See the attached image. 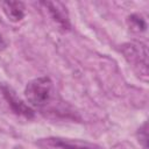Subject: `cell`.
<instances>
[{"label":"cell","mask_w":149,"mask_h":149,"mask_svg":"<svg viewBox=\"0 0 149 149\" xmlns=\"http://www.w3.org/2000/svg\"><path fill=\"white\" fill-rule=\"evenodd\" d=\"M128 22H129V27L132 28V30H135V31H143L147 27L146 24V21L140 16V15H130L128 17Z\"/></svg>","instance_id":"7"},{"label":"cell","mask_w":149,"mask_h":149,"mask_svg":"<svg viewBox=\"0 0 149 149\" xmlns=\"http://www.w3.org/2000/svg\"><path fill=\"white\" fill-rule=\"evenodd\" d=\"M36 143L43 149H100L99 146L91 142L58 136L40 139Z\"/></svg>","instance_id":"3"},{"label":"cell","mask_w":149,"mask_h":149,"mask_svg":"<svg viewBox=\"0 0 149 149\" xmlns=\"http://www.w3.org/2000/svg\"><path fill=\"white\" fill-rule=\"evenodd\" d=\"M24 95L30 106L35 108L47 107L54 97V84L49 77H38L30 80L26 88Z\"/></svg>","instance_id":"1"},{"label":"cell","mask_w":149,"mask_h":149,"mask_svg":"<svg viewBox=\"0 0 149 149\" xmlns=\"http://www.w3.org/2000/svg\"><path fill=\"white\" fill-rule=\"evenodd\" d=\"M122 52L128 63L142 76H148V52L143 43H128L123 45Z\"/></svg>","instance_id":"2"},{"label":"cell","mask_w":149,"mask_h":149,"mask_svg":"<svg viewBox=\"0 0 149 149\" xmlns=\"http://www.w3.org/2000/svg\"><path fill=\"white\" fill-rule=\"evenodd\" d=\"M0 93L15 114L28 118V119H31L34 116V111L28 105H26L9 86L0 85Z\"/></svg>","instance_id":"4"},{"label":"cell","mask_w":149,"mask_h":149,"mask_svg":"<svg viewBox=\"0 0 149 149\" xmlns=\"http://www.w3.org/2000/svg\"><path fill=\"white\" fill-rule=\"evenodd\" d=\"M6 45V42L3 41V37L1 36V34H0V47H5Z\"/></svg>","instance_id":"8"},{"label":"cell","mask_w":149,"mask_h":149,"mask_svg":"<svg viewBox=\"0 0 149 149\" xmlns=\"http://www.w3.org/2000/svg\"><path fill=\"white\" fill-rule=\"evenodd\" d=\"M42 5L45 6L51 17L54 19V21H56V23H58L61 28H63L64 30L70 29V20H69L68 10L61 2L47 1V2H42Z\"/></svg>","instance_id":"5"},{"label":"cell","mask_w":149,"mask_h":149,"mask_svg":"<svg viewBox=\"0 0 149 149\" xmlns=\"http://www.w3.org/2000/svg\"><path fill=\"white\" fill-rule=\"evenodd\" d=\"M1 6L3 13L12 22H20L26 15L24 3L21 1H3Z\"/></svg>","instance_id":"6"}]
</instances>
